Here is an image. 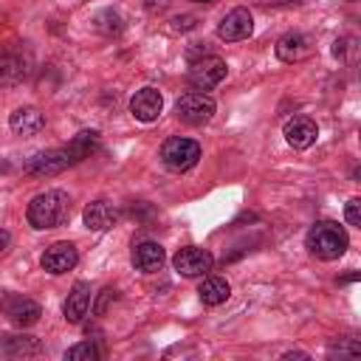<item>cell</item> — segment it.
Listing matches in <instances>:
<instances>
[{
  "label": "cell",
  "mask_w": 361,
  "mask_h": 361,
  "mask_svg": "<svg viewBox=\"0 0 361 361\" xmlns=\"http://www.w3.org/2000/svg\"><path fill=\"white\" fill-rule=\"evenodd\" d=\"M212 262H214V257L206 251V248H197V245H186V248H180L175 257H172V265H175V271L180 274V276H203L206 271H212Z\"/></svg>",
  "instance_id": "cell-7"
},
{
  "label": "cell",
  "mask_w": 361,
  "mask_h": 361,
  "mask_svg": "<svg viewBox=\"0 0 361 361\" xmlns=\"http://www.w3.org/2000/svg\"><path fill=\"white\" fill-rule=\"evenodd\" d=\"M175 116L189 124V127H200L206 124L212 116H214V99L206 96L203 90H192V93H183L175 104Z\"/></svg>",
  "instance_id": "cell-5"
},
{
  "label": "cell",
  "mask_w": 361,
  "mask_h": 361,
  "mask_svg": "<svg viewBox=\"0 0 361 361\" xmlns=\"http://www.w3.org/2000/svg\"><path fill=\"white\" fill-rule=\"evenodd\" d=\"M282 358H307V353H285Z\"/></svg>",
  "instance_id": "cell-27"
},
{
  "label": "cell",
  "mask_w": 361,
  "mask_h": 361,
  "mask_svg": "<svg viewBox=\"0 0 361 361\" xmlns=\"http://www.w3.org/2000/svg\"><path fill=\"white\" fill-rule=\"evenodd\" d=\"M113 299H116V290H113V288H104V290L99 293V302H96V313L102 316V313L107 310V305H110Z\"/></svg>",
  "instance_id": "cell-24"
},
{
  "label": "cell",
  "mask_w": 361,
  "mask_h": 361,
  "mask_svg": "<svg viewBox=\"0 0 361 361\" xmlns=\"http://www.w3.org/2000/svg\"><path fill=\"white\" fill-rule=\"evenodd\" d=\"M161 110H164V96H161L155 87H141V90H135V96L130 99V113H133L138 121H144V124L155 121V118L161 116Z\"/></svg>",
  "instance_id": "cell-10"
},
{
  "label": "cell",
  "mask_w": 361,
  "mask_h": 361,
  "mask_svg": "<svg viewBox=\"0 0 361 361\" xmlns=\"http://www.w3.org/2000/svg\"><path fill=\"white\" fill-rule=\"evenodd\" d=\"M102 353H99V347L96 344H90V341H82V344H73V347H68V353H65V358L68 361H96Z\"/></svg>",
  "instance_id": "cell-22"
},
{
  "label": "cell",
  "mask_w": 361,
  "mask_h": 361,
  "mask_svg": "<svg viewBox=\"0 0 361 361\" xmlns=\"http://www.w3.org/2000/svg\"><path fill=\"white\" fill-rule=\"evenodd\" d=\"M164 262H166L164 245H158V243H152V240H147V243H141V245L133 248V265H135L141 274H155V271L164 268Z\"/></svg>",
  "instance_id": "cell-13"
},
{
  "label": "cell",
  "mask_w": 361,
  "mask_h": 361,
  "mask_svg": "<svg viewBox=\"0 0 361 361\" xmlns=\"http://www.w3.org/2000/svg\"><path fill=\"white\" fill-rule=\"evenodd\" d=\"M282 135H285V141H288L293 149H307V147L316 141L319 127H316V121L307 118V116H293V118L285 121Z\"/></svg>",
  "instance_id": "cell-11"
},
{
  "label": "cell",
  "mask_w": 361,
  "mask_h": 361,
  "mask_svg": "<svg viewBox=\"0 0 361 361\" xmlns=\"http://www.w3.org/2000/svg\"><path fill=\"white\" fill-rule=\"evenodd\" d=\"M254 31V17L248 8H234L228 11L220 25H217V37L226 39V42H240V39H248Z\"/></svg>",
  "instance_id": "cell-8"
},
{
  "label": "cell",
  "mask_w": 361,
  "mask_h": 361,
  "mask_svg": "<svg viewBox=\"0 0 361 361\" xmlns=\"http://www.w3.org/2000/svg\"><path fill=\"white\" fill-rule=\"evenodd\" d=\"M197 158H200V144L192 141V138L175 135V138H166L164 147H161V161H164V166L172 169V172H186V169H192V166L197 164Z\"/></svg>",
  "instance_id": "cell-4"
},
{
  "label": "cell",
  "mask_w": 361,
  "mask_h": 361,
  "mask_svg": "<svg viewBox=\"0 0 361 361\" xmlns=\"http://www.w3.org/2000/svg\"><path fill=\"white\" fill-rule=\"evenodd\" d=\"M175 23H178L175 28H189V25H195V17H178Z\"/></svg>",
  "instance_id": "cell-26"
},
{
  "label": "cell",
  "mask_w": 361,
  "mask_h": 361,
  "mask_svg": "<svg viewBox=\"0 0 361 361\" xmlns=\"http://www.w3.org/2000/svg\"><path fill=\"white\" fill-rule=\"evenodd\" d=\"M93 28H96L99 34H104V37H116V34H121L124 23H121L118 11H113V8H104V11H99V14L93 17Z\"/></svg>",
  "instance_id": "cell-21"
},
{
  "label": "cell",
  "mask_w": 361,
  "mask_h": 361,
  "mask_svg": "<svg viewBox=\"0 0 361 361\" xmlns=\"http://www.w3.org/2000/svg\"><path fill=\"white\" fill-rule=\"evenodd\" d=\"M8 243H11V234H8L6 228H0V251H6V248H8Z\"/></svg>",
  "instance_id": "cell-25"
},
{
  "label": "cell",
  "mask_w": 361,
  "mask_h": 361,
  "mask_svg": "<svg viewBox=\"0 0 361 361\" xmlns=\"http://www.w3.org/2000/svg\"><path fill=\"white\" fill-rule=\"evenodd\" d=\"M226 71H228V65L220 59V56H203V59H192V65H189V85L195 87V90H212L214 85H220L223 79H226Z\"/></svg>",
  "instance_id": "cell-6"
},
{
  "label": "cell",
  "mask_w": 361,
  "mask_h": 361,
  "mask_svg": "<svg viewBox=\"0 0 361 361\" xmlns=\"http://www.w3.org/2000/svg\"><path fill=\"white\" fill-rule=\"evenodd\" d=\"M87 307H90V285H87V282H76V285L71 288V293H68L65 305H62L65 322H71V324H79V322L85 319Z\"/></svg>",
  "instance_id": "cell-14"
},
{
  "label": "cell",
  "mask_w": 361,
  "mask_h": 361,
  "mask_svg": "<svg viewBox=\"0 0 361 361\" xmlns=\"http://www.w3.org/2000/svg\"><path fill=\"white\" fill-rule=\"evenodd\" d=\"M192 3H212V0H192Z\"/></svg>",
  "instance_id": "cell-28"
},
{
  "label": "cell",
  "mask_w": 361,
  "mask_h": 361,
  "mask_svg": "<svg viewBox=\"0 0 361 361\" xmlns=\"http://www.w3.org/2000/svg\"><path fill=\"white\" fill-rule=\"evenodd\" d=\"M344 217H347V223H350V226H361V200H358V197H353V200L347 203Z\"/></svg>",
  "instance_id": "cell-23"
},
{
  "label": "cell",
  "mask_w": 361,
  "mask_h": 361,
  "mask_svg": "<svg viewBox=\"0 0 361 361\" xmlns=\"http://www.w3.org/2000/svg\"><path fill=\"white\" fill-rule=\"evenodd\" d=\"M76 262H79V254H76V248H73L71 243H54V245H48L45 254H42V271H48V274H54V276L73 271Z\"/></svg>",
  "instance_id": "cell-9"
},
{
  "label": "cell",
  "mask_w": 361,
  "mask_h": 361,
  "mask_svg": "<svg viewBox=\"0 0 361 361\" xmlns=\"http://www.w3.org/2000/svg\"><path fill=\"white\" fill-rule=\"evenodd\" d=\"M307 51H310V42H307V37L299 34V31H290V34H285V37L276 42V56H279L282 62H299L302 56H307Z\"/></svg>",
  "instance_id": "cell-18"
},
{
  "label": "cell",
  "mask_w": 361,
  "mask_h": 361,
  "mask_svg": "<svg viewBox=\"0 0 361 361\" xmlns=\"http://www.w3.org/2000/svg\"><path fill=\"white\" fill-rule=\"evenodd\" d=\"M118 217H121V212L110 200H93L82 212V220H85V226L90 231H107V228H113L118 223Z\"/></svg>",
  "instance_id": "cell-12"
},
{
  "label": "cell",
  "mask_w": 361,
  "mask_h": 361,
  "mask_svg": "<svg viewBox=\"0 0 361 361\" xmlns=\"http://www.w3.org/2000/svg\"><path fill=\"white\" fill-rule=\"evenodd\" d=\"M8 127H11V133H17V135H37V133L45 127V116H42L37 107H17V110L8 116Z\"/></svg>",
  "instance_id": "cell-16"
},
{
  "label": "cell",
  "mask_w": 361,
  "mask_h": 361,
  "mask_svg": "<svg viewBox=\"0 0 361 361\" xmlns=\"http://www.w3.org/2000/svg\"><path fill=\"white\" fill-rule=\"evenodd\" d=\"M6 316L17 324V327H31L39 316H42V307L28 299V296H11L8 305H6Z\"/></svg>",
  "instance_id": "cell-15"
},
{
  "label": "cell",
  "mask_w": 361,
  "mask_h": 361,
  "mask_svg": "<svg viewBox=\"0 0 361 361\" xmlns=\"http://www.w3.org/2000/svg\"><path fill=\"white\" fill-rule=\"evenodd\" d=\"M3 350L8 355H37L39 353V341L31 336H3Z\"/></svg>",
  "instance_id": "cell-20"
},
{
  "label": "cell",
  "mask_w": 361,
  "mask_h": 361,
  "mask_svg": "<svg viewBox=\"0 0 361 361\" xmlns=\"http://www.w3.org/2000/svg\"><path fill=\"white\" fill-rule=\"evenodd\" d=\"M99 147V133L96 130H82L79 135H73L65 147H56V149H45V152H37L34 158H28L25 164V175H34V178H45V175H59L65 172L68 166L90 158V152Z\"/></svg>",
  "instance_id": "cell-1"
},
{
  "label": "cell",
  "mask_w": 361,
  "mask_h": 361,
  "mask_svg": "<svg viewBox=\"0 0 361 361\" xmlns=\"http://www.w3.org/2000/svg\"><path fill=\"white\" fill-rule=\"evenodd\" d=\"M305 245H307V251H310L313 257L330 262V259H338V257L347 251L350 240H347L344 226H338V223H333V220H319V223H313V226L307 228Z\"/></svg>",
  "instance_id": "cell-3"
},
{
  "label": "cell",
  "mask_w": 361,
  "mask_h": 361,
  "mask_svg": "<svg viewBox=\"0 0 361 361\" xmlns=\"http://www.w3.org/2000/svg\"><path fill=\"white\" fill-rule=\"evenodd\" d=\"M197 296L203 305L214 307V305H223L228 296H231V285L223 279V276H206L197 288Z\"/></svg>",
  "instance_id": "cell-19"
},
{
  "label": "cell",
  "mask_w": 361,
  "mask_h": 361,
  "mask_svg": "<svg viewBox=\"0 0 361 361\" xmlns=\"http://www.w3.org/2000/svg\"><path fill=\"white\" fill-rule=\"evenodd\" d=\"M350 3H353V0H350Z\"/></svg>",
  "instance_id": "cell-29"
},
{
  "label": "cell",
  "mask_w": 361,
  "mask_h": 361,
  "mask_svg": "<svg viewBox=\"0 0 361 361\" xmlns=\"http://www.w3.org/2000/svg\"><path fill=\"white\" fill-rule=\"evenodd\" d=\"M25 76H28V62L14 51H3L0 54V87H14Z\"/></svg>",
  "instance_id": "cell-17"
},
{
  "label": "cell",
  "mask_w": 361,
  "mask_h": 361,
  "mask_svg": "<svg viewBox=\"0 0 361 361\" xmlns=\"http://www.w3.org/2000/svg\"><path fill=\"white\" fill-rule=\"evenodd\" d=\"M25 217H28V226L37 228V231L56 228L71 217V197L65 192H59V189L39 192V195L31 197Z\"/></svg>",
  "instance_id": "cell-2"
}]
</instances>
